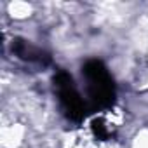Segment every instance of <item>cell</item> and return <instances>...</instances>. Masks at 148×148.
Returning a JSON list of instances; mask_svg holds the SVG:
<instances>
[{
    "mask_svg": "<svg viewBox=\"0 0 148 148\" xmlns=\"http://www.w3.org/2000/svg\"><path fill=\"white\" fill-rule=\"evenodd\" d=\"M134 148H148V131L141 132L134 143Z\"/></svg>",
    "mask_w": 148,
    "mask_h": 148,
    "instance_id": "6da1fadb",
    "label": "cell"
}]
</instances>
